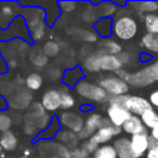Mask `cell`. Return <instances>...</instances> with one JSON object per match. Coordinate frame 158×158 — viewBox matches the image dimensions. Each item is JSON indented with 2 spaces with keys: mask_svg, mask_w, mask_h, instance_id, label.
Segmentation results:
<instances>
[{
  "mask_svg": "<svg viewBox=\"0 0 158 158\" xmlns=\"http://www.w3.org/2000/svg\"><path fill=\"white\" fill-rule=\"evenodd\" d=\"M116 75L123 79L128 85L143 88L158 81V60H154L151 64L141 68L137 72H127L125 69H120L116 72Z\"/></svg>",
  "mask_w": 158,
  "mask_h": 158,
  "instance_id": "1",
  "label": "cell"
},
{
  "mask_svg": "<svg viewBox=\"0 0 158 158\" xmlns=\"http://www.w3.org/2000/svg\"><path fill=\"white\" fill-rule=\"evenodd\" d=\"M109 105H117L127 111L131 112V115L141 116L144 111L152 109V105L149 104L148 99L138 95H120V96H110L109 98Z\"/></svg>",
  "mask_w": 158,
  "mask_h": 158,
  "instance_id": "2",
  "label": "cell"
},
{
  "mask_svg": "<svg viewBox=\"0 0 158 158\" xmlns=\"http://www.w3.org/2000/svg\"><path fill=\"white\" fill-rule=\"evenodd\" d=\"M138 32V25L135 17L128 14H120L112 20V33L121 41L132 40Z\"/></svg>",
  "mask_w": 158,
  "mask_h": 158,
  "instance_id": "3",
  "label": "cell"
},
{
  "mask_svg": "<svg viewBox=\"0 0 158 158\" xmlns=\"http://www.w3.org/2000/svg\"><path fill=\"white\" fill-rule=\"evenodd\" d=\"M74 90L79 96L93 102H106L109 101V98H110L107 93L99 84H95L86 79H83L81 81H79L74 86Z\"/></svg>",
  "mask_w": 158,
  "mask_h": 158,
  "instance_id": "4",
  "label": "cell"
},
{
  "mask_svg": "<svg viewBox=\"0 0 158 158\" xmlns=\"http://www.w3.org/2000/svg\"><path fill=\"white\" fill-rule=\"evenodd\" d=\"M23 121L33 125L40 131L47 128V126L51 123V117L41 102H33L27 109V112L23 116Z\"/></svg>",
  "mask_w": 158,
  "mask_h": 158,
  "instance_id": "5",
  "label": "cell"
},
{
  "mask_svg": "<svg viewBox=\"0 0 158 158\" xmlns=\"http://www.w3.org/2000/svg\"><path fill=\"white\" fill-rule=\"evenodd\" d=\"M98 84L110 96H120V95H126L128 93V84L116 74L105 75L100 78Z\"/></svg>",
  "mask_w": 158,
  "mask_h": 158,
  "instance_id": "6",
  "label": "cell"
},
{
  "mask_svg": "<svg viewBox=\"0 0 158 158\" xmlns=\"http://www.w3.org/2000/svg\"><path fill=\"white\" fill-rule=\"evenodd\" d=\"M27 16V25L30 35L33 41H41L46 35V26L43 22V12L41 9H30Z\"/></svg>",
  "mask_w": 158,
  "mask_h": 158,
  "instance_id": "7",
  "label": "cell"
},
{
  "mask_svg": "<svg viewBox=\"0 0 158 158\" xmlns=\"http://www.w3.org/2000/svg\"><path fill=\"white\" fill-rule=\"evenodd\" d=\"M106 121H107V118H104L100 114H95V112L90 114V115L85 118V121H84V127H83V130L78 133V138H79V139H84V141L89 139L101 126H104V125L106 123Z\"/></svg>",
  "mask_w": 158,
  "mask_h": 158,
  "instance_id": "8",
  "label": "cell"
},
{
  "mask_svg": "<svg viewBox=\"0 0 158 158\" xmlns=\"http://www.w3.org/2000/svg\"><path fill=\"white\" fill-rule=\"evenodd\" d=\"M31 101H32L31 91L25 88H17L9 99V106L12 110H25L28 109V106H31Z\"/></svg>",
  "mask_w": 158,
  "mask_h": 158,
  "instance_id": "9",
  "label": "cell"
},
{
  "mask_svg": "<svg viewBox=\"0 0 158 158\" xmlns=\"http://www.w3.org/2000/svg\"><path fill=\"white\" fill-rule=\"evenodd\" d=\"M122 128L121 127H116L114 125H111L109 121H106V123L104 126H101L90 138L98 144V146H102V144H107V142L115 137L118 136L121 133Z\"/></svg>",
  "mask_w": 158,
  "mask_h": 158,
  "instance_id": "10",
  "label": "cell"
},
{
  "mask_svg": "<svg viewBox=\"0 0 158 158\" xmlns=\"http://www.w3.org/2000/svg\"><path fill=\"white\" fill-rule=\"evenodd\" d=\"M84 118L79 115V114H75L73 111H64L60 117H59V122L62 126H64L67 130L74 132V133H79L83 127H84Z\"/></svg>",
  "mask_w": 158,
  "mask_h": 158,
  "instance_id": "11",
  "label": "cell"
},
{
  "mask_svg": "<svg viewBox=\"0 0 158 158\" xmlns=\"http://www.w3.org/2000/svg\"><path fill=\"white\" fill-rule=\"evenodd\" d=\"M130 142H131V149H132L133 158H141L142 156L147 153L149 148V136L147 132L131 136Z\"/></svg>",
  "mask_w": 158,
  "mask_h": 158,
  "instance_id": "12",
  "label": "cell"
},
{
  "mask_svg": "<svg viewBox=\"0 0 158 158\" xmlns=\"http://www.w3.org/2000/svg\"><path fill=\"white\" fill-rule=\"evenodd\" d=\"M106 115L107 121L116 127H122V125L131 117L130 111L117 105H109L106 109Z\"/></svg>",
  "mask_w": 158,
  "mask_h": 158,
  "instance_id": "13",
  "label": "cell"
},
{
  "mask_svg": "<svg viewBox=\"0 0 158 158\" xmlns=\"http://www.w3.org/2000/svg\"><path fill=\"white\" fill-rule=\"evenodd\" d=\"M42 106L46 111H57L60 109V91L57 89H49L42 95Z\"/></svg>",
  "mask_w": 158,
  "mask_h": 158,
  "instance_id": "14",
  "label": "cell"
},
{
  "mask_svg": "<svg viewBox=\"0 0 158 158\" xmlns=\"http://www.w3.org/2000/svg\"><path fill=\"white\" fill-rule=\"evenodd\" d=\"M123 63L121 62L118 54L111 56V54H101L100 53V70L105 72H117L122 69Z\"/></svg>",
  "mask_w": 158,
  "mask_h": 158,
  "instance_id": "15",
  "label": "cell"
},
{
  "mask_svg": "<svg viewBox=\"0 0 158 158\" xmlns=\"http://www.w3.org/2000/svg\"><path fill=\"white\" fill-rule=\"evenodd\" d=\"M122 131L133 136V135H138V133H143V132H147L142 120L139 116H136V115H131V117L122 125Z\"/></svg>",
  "mask_w": 158,
  "mask_h": 158,
  "instance_id": "16",
  "label": "cell"
},
{
  "mask_svg": "<svg viewBox=\"0 0 158 158\" xmlns=\"http://www.w3.org/2000/svg\"><path fill=\"white\" fill-rule=\"evenodd\" d=\"M112 146H114V148L116 151L117 158H133L130 138H127V137L116 138Z\"/></svg>",
  "mask_w": 158,
  "mask_h": 158,
  "instance_id": "17",
  "label": "cell"
},
{
  "mask_svg": "<svg viewBox=\"0 0 158 158\" xmlns=\"http://www.w3.org/2000/svg\"><path fill=\"white\" fill-rule=\"evenodd\" d=\"M98 48H99V53H101V54H111V56H117L122 51L121 44L118 42H116L115 40H111V38L101 40L99 42Z\"/></svg>",
  "mask_w": 158,
  "mask_h": 158,
  "instance_id": "18",
  "label": "cell"
},
{
  "mask_svg": "<svg viewBox=\"0 0 158 158\" xmlns=\"http://www.w3.org/2000/svg\"><path fill=\"white\" fill-rule=\"evenodd\" d=\"M84 79V72L80 67H74L70 69H67L63 74V83L67 86H75L79 81Z\"/></svg>",
  "mask_w": 158,
  "mask_h": 158,
  "instance_id": "19",
  "label": "cell"
},
{
  "mask_svg": "<svg viewBox=\"0 0 158 158\" xmlns=\"http://www.w3.org/2000/svg\"><path fill=\"white\" fill-rule=\"evenodd\" d=\"M95 33L99 35L102 40L109 38L112 33V20L110 17H101L94 23Z\"/></svg>",
  "mask_w": 158,
  "mask_h": 158,
  "instance_id": "20",
  "label": "cell"
},
{
  "mask_svg": "<svg viewBox=\"0 0 158 158\" xmlns=\"http://www.w3.org/2000/svg\"><path fill=\"white\" fill-rule=\"evenodd\" d=\"M132 10H135L137 14H156L158 11V2L156 1H135L128 4Z\"/></svg>",
  "mask_w": 158,
  "mask_h": 158,
  "instance_id": "21",
  "label": "cell"
},
{
  "mask_svg": "<svg viewBox=\"0 0 158 158\" xmlns=\"http://www.w3.org/2000/svg\"><path fill=\"white\" fill-rule=\"evenodd\" d=\"M17 142H19L17 141V137L15 136L14 132L6 131V132H2L1 133V137H0V147L4 151H7V152L14 151L17 147Z\"/></svg>",
  "mask_w": 158,
  "mask_h": 158,
  "instance_id": "22",
  "label": "cell"
},
{
  "mask_svg": "<svg viewBox=\"0 0 158 158\" xmlns=\"http://www.w3.org/2000/svg\"><path fill=\"white\" fill-rule=\"evenodd\" d=\"M56 137H57L58 141L63 142L67 148H73V149L77 148L75 146H77L78 139H79L77 133H74V132H72L69 130H62V131L58 132V135Z\"/></svg>",
  "mask_w": 158,
  "mask_h": 158,
  "instance_id": "23",
  "label": "cell"
},
{
  "mask_svg": "<svg viewBox=\"0 0 158 158\" xmlns=\"http://www.w3.org/2000/svg\"><path fill=\"white\" fill-rule=\"evenodd\" d=\"M141 46L147 51L152 53H158V35L153 33H144L141 40Z\"/></svg>",
  "mask_w": 158,
  "mask_h": 158,
  "instance_id": "24",
  "label": "cell"
},
{
  "mask_svg": "<svg viewBox=\"0 0 158 158\" xmlns=\"http://www.w3.org/2000/svg\"><path fill=\"white\" fill-rule=\"evenodd\" d=\"M83 68L89 73H98L100 70V53L88 56L83 62Z\"/></svg>",
  "mask_w": 158,
  "mask_h": 158,
  "instance_id": "25",
  "label": "cell"
},
{
  "mask_svg": "<svg viewBox=\"0 0 158 158\" xmlns=\"http://www.w3.org/2000/svg\"><path fill=\"white\" fill-rule=\"evenodd\" d=\"M30 60L35 67L42 68L48 63V57L43 53L42 48H32L30 51Z\"/></svg>",
  "mask_w": 158,
  "mask_h": 158,
  "instance_id": "26",
  "label": "cell"
},
{
  "mask_svg": "<svg viewBox=\"0 0 158 158\" xmlns=\"http://www.w3.org/2000/svg\"><path fill=\"white\" fill-rule=\"evenodd\" d=\"M147 33L158 35V14H147L142 16Z\"/></svg>",
  "mask_w": 158,
  "mask_h": 158,
  "instance_id": "27",
  "label": "cell"
},
{
  "mask_svg": "<svg viewBox=\"0 0 158 158\" xmlns=\"http://www.w3.org/2000/svg\"><path fill=\"white\" fill-rule=\"evenodd\" d=\"M139 117H141V120H142V122H143L146 128H151L152 130L154 126L158 125V112L153 107L147 110V111H144Z\"/></svg>",
  "mask_w": 158,
  "mask_h": 158,
  "instance_id": "28",
  "label": "cell"
},
{
  "mask_svg": "<svg viewBox=\"0 0 158 158\" xmlns=\"http://www.w3.org/2000/svg\"><path fill=\"white\" fill-rule=\"evenodd\" d=\"M93 158H117V154H116L114 146L107 143V144L99 146V148L94 153Z\"/></svg>",
  "mask_w": 158,
  "mask_h": 158,
  "instance_id": "29",
  "label": "cell"
},
{
  "mask_svg": "<svg viewBox=\"0 0 158 158\" xmlns=\"http://www.w3.org/2000/svg\"><path fill=\"white\" fill-rule=\"evenodd\" d=\"M25 84L28 90H38L43 84V78L38 73H31L26 77Z\"/></svg>",
  "mask_w": 158,
  "mask_h": 158,
  "instance_id": "30",
  "label": "cell"
},
{
  "mask_svg": "<svg viewBox=\"0 0 158 158\" xmlns=\"http://www.w3.org/2000/svg\"><path fill=\"white\" fill-rule=\"evenodd\" d=\"M0 26L4 27L11 21V17L14 16V9L10 4H0Z\"/></svg>",
  "mask_w": 158,
  "mask_h": 158,
  "instance_id": "31",
  "label": "cell"
},
{
  "mask_svg": "<svg viewBox=\"0 0 158 158\" xmlns=\"http://www.w3.org/2000/svg\"><path fill=\"white\" fill-rule=\"evenodd\" d=\"M42 51H43V53H44L47 57H56V56L59 53L60 47H59V44H58L56 41H47V42L43 44Z\"/></svg>",
  "mask_w": 158,
  "mask_h": 158,
  "instance_id": "32",
  "label": "cell"
},
{
  "mask_svg": "<svg viewBox=\"0 0 158 158\" xmlns=\"http://www.w3.org/2000/svg\"><path fill=\"white\" fill-rule=\"evenodd\" d=\"M75 105L74 96L68 91H60V109L69 110Z\"/></svg>",
  "mask_w": 158,
  "mask_h": 158,
  "instance_id": "33",
  "label": "cell"
},
{
  "mask_svg": "<svg viewBox=\"0 0 158 158\" xmlns=\"http://www.w3.org/2000/svg\"><path fill=\"white\" fill-rule=\"evenodd\" d=\"M59 130H60L59 120H57V118L54 117V120L49 123V126L44 130V132H43L41 136H42V137H44V138H52V137H54V136H57V135H58Z\"/></svg>",
  "mask_w": 158,
  "mask_h": 158,
  "instance_id": "34",
  "label": "cell"
},
{
  "mask_svg": "<svg viewBox=\"0 0 158 158\" xmlns=\"http://www.w3.org/2000/svg\"><path fill=\"white\" fill-rule=\"evenodd\" d=\"M11 125H12L11 116L7 115V114H5V112H0V131L1 132L10 131Z\"/></svg>",
  "mask_w": 158,
  "mask_h": 158,
  "instance_id": "35",
  "label": "cell"
},
{
  "mask_svg": "<svg viewBox=\"0 0 158 158\" xmlns=\"http://www.w3.org/2000/svg\"><path fill=\"white\" fill-rule=\"evenodd\" d=\"M81 151L84 152V153H86V156H89L90 153H95L96 152V149L99 148V146L91 139V138H89V139H86V141H84L83 142V144H81Z\"/></svg>",
  "mask_w": 158,
  "mask_h": 158,
  "instance_id": "36",
  "label": "cell"
},
{
  "mask_svg": "<svg viewBox=\"0 0 158 158\" xmlns=\"http://www.w3.org/2000/svg\"><path fill=\"white\" fill-rule=\"evenodd\" d=\"M146 158H158V141L149 137V148L146 153Z\"/></svg>",
  "mask_w": 158,
  "mask_h": 158,
  "instance_id": "37",
  "label": "cell"
},
{
  "mask_svg": "<svg viewBox=\"0 0 158 158\" xmlns=\"http://www.w3.org/2000/svg\"><path fill=\"white\" fill-rule=\"evenodd\" d=\"M58 5L64 12H72L78 6V2H75V1H60Z\"/></svg>",
  "mask_w": 158,
  "mask_h": 158,
  "instance_id": "38",
  "label": "cell"
},
{
  "mask_svg": "<svg viewBox=\"0 0 158 158\" xmlns=\"http://www.w3.org/2000/svg\"><path fill=\"white\" fill-rule=\"evenodd\" d=\"M101 5L105 6V10L100 11V12L104 15V17H110L112 14L116 12V6H115L112 2H104V4H101Z\"/></svg>",
  "mask_w": 158,
  "mask_h": 158,
  "instance_id": "39",
  "label": "cell"
},
{
  "mask_svg": "<svg viewBox=\"0 0 158 158\" xmlns=\"http://www.w3.org/2000/svg\"><path fill=\"white\" fill-rule=\"evenodd\" d=\"M22 130H23V133L27 135V136H35L38 132V130L33 125H31L28 122H25V121H23V128Z\"/></svg>",
  "mask_w": 158,
  "mask_h": 158,
  "instance_id": "40",
  "label": "cell"
},
{
  "mask_svg": "<svg viewBox=\"0 0 158 158\" xmlns=\"http://www.w3.org/2000/svg\"><path fill=\"white\" fill-rule=\"evenodd\" d=\"M69 158H88V156L81 151V148H74L70 151Z\"/></svg>",
  "mask_w": 158,
  "mask_h": 158,
  "instance_id": "41",
  "label": "cell"
},
{
  "mask_svg": "<svg viewBox=\"0 0 158 158\" xmlns=\"http://www.w3.org/2000/svg\"><path fill=\"white\" fill-rule=\"evenodd\" d=\"M148 101L152 105V107L153 106L154 107H158V90H154V91L151 93V95L148 98Z\"/></svg>",
  "mask_w": 158,
  "mask_h": 158,
  "instance_id": "42",
  "label": "cell"
},
{
  "mask_svg": "<svg viewBox=\"0 0 158 158\" xmlns=\"http://www.w3.org/2000/svg\"><path fill=\"white\" fill-rule=\"evenodd\" d=\"M60 73H59V69L58 68H51L48 69V77L52 79V80H57L59 78Z\"/></svg>",
  "mask_w": 158,
  "mask_h": 158,
  "instance_id": "43",
  "label": "cell"
},
{
  "mask_svg": "<svg viewBox=\"0 0 158 158\" xmlns=\"http://www.w3.org/2000/svg\"><path fill=\"white\" fill-rule=\"evenodd\" d=\"M149 137L154 141H158V125L154 126L152 130H151V133H149Z\"/></svg>",
  "mask_w": 158,
  "mask_h": 158,
  "instance_id": "44",
  "label": "cell"
},
{
  "mask_svg": "<svg viewBox=\"0 0 158 158\" xmlns=\"http://www.w3.org/2000/svg\"><path fill=\"white\" fill-rule=\"evenodd\" d=\"M9 65H10L11 68H15V67L17 65V62H16V59H11V60H9Z\"/></svg>",
  "mask_w": 158,
  "mask_h": 158,
  "instance_id": "45",
  "label": "cell"
},
{
  "mask_svg": "<svg viewBox=\"0 0 158 158\" xmlns=\"http://www.w3.org/2000/svg\"><path fill=\"white\" fill-rule=\"evenodd\" d=\"M141 60H143V62H146V60H151V56H146V54H142L141 56Z\"/></svg>",
  "mask_w": 158,
  "mask_h": 158,
  "instance_id": "46",
  "label": "cell"
},
{
  "mask_svg": "<svg viewBox=\"0 0 158 158\" xmlns=\"http://www.w3.org/2000/svg\"><path fill=\"white\" fill-rule=\"evenodd\" d=\"M23 153H25V157H27V156L30 154V151H28V149H26V151H25Z\"/></svg>",
  "mask_w": 158,
  "mask_h": 158,
  "instance_id": "47",
  "label": "cell"
},
{
  "mask_svg": "<svg viewBox=\"0 0 158 158\" xmlns=\"http://www.w3.org/2000/svg\"><path fill=\"white\" fill-rule=\"evenodd\" d=\"M44 158H59V157H57V156H48V157H44Z\"/></svg>",
  "mask_w": 158,
  "mask_h": 158,
  "instance_id": "48",
  "label": "cell"
},
{
  "mask_svg": "<svg viewBox=\"0 0 158 158\" xmlns=\"http://www.w3.org/2000/svg\"><path fill=\"white\" fill-rule=\"evenodd\" d=\"M20 158H27V157H25V156H23V157H20Z\"/></svg>",
  "mask_w": 158,
  "mask_h": 158,
  "instance_id": "49",
  "label": "cell"
},
{
  "mask_svg": "<svg viewBox=\"0 0 158 158\" xmlns=\"http://www.w3.org/2000/svg\"><path fill=\"white\" fill-rule=\"evenodd\" d=\"M88 158H89V157H88Z\"/></svg>",
  "mask_w": 158,
  "mask_h": 158,
  "instance_id": "50",
  "label": "cell"
},
{
  "mask_svg": "<svg viewBox=\"0 0 158 158\" xmlns=\"http://www.w3.org/2000/svg\"><path fill=\"white\" fill-rule=\"evenodd\" d=\"M42 158H43V157H42Z\"/></svg>",
  "mask_w": 158,
  "mask_h": 158,
  "instance_id": "51",
  "label": "cell"
}]
</instances>
